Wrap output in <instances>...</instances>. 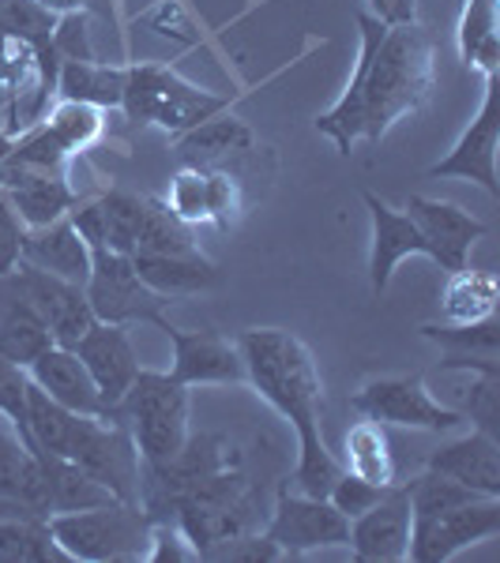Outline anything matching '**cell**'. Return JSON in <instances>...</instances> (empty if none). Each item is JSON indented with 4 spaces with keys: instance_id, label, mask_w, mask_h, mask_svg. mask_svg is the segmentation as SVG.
<instances>
[{
    "instance_id": "6da1fadb",
    "label": "cell",
    "mask_w": 500,
    "mask_h": 563,
    "mask_svg": "<svg viewBox=\"0 0 500 563\" xmlns=\"http://www.w3.org/2000/svg\"><path fill=\"white\" fill-rule=\"evenodd\" d=\"M358 34L361 49L347 90L316 117V132L335 140L343 154H350L358 140L380 143L395 121L422 109L433 95L436 45L425 26L358 15Z\"/></svg>"
},
{
    "instance_id": "7a4b0ae2",
    "label": "cell",
    "mask_w": 500,
    "mask_h": 563,
    "mask_svg": "<svg viewBox=\"0 0 500 563\" xmlns=\"http://www.w3.org/2000/svg\"><path fill=\"white\" fill-rule=\"evenodd\" d=\"M241 361H244V384L260 390L279 413L294 424L297 432V470L290 488L305 496H327L335 477L343 474L339 459L327 451L320 432V410H324V384L316 361L297 334L275 331V327H252L238 339Z\"/></svg>"
},
{
    "instance_id": "3957f363",
    "label": "cell",
    "mask_w": 500,
    "mask_h": 563,
    "mask_svg": "<svg viewBox=\"0 0 500 563\" xmlns=\"http://www.w3.org/2000/svg\"><path fill=\"white\" fill-rule=\"evenodd\" d=\"M26 424L34 448L76 462L124 504H140V451L124 424L72 413L34 384L26 390Z\"/></svg>"
},
{
    "instance_id": "277c9868",
    "label": "cell",
    "mask_w": 500,
    "mask_h": 563,
    "mask_svg": "<svg viewBox=\"0 0 500 563\" xmlns=\"http://www.w3.org/2000/svg\"><path fill=\"white\" fill-rule=\"evenodd\" d=\"M113 421L132 432L143 462L174 459L188 440V387L170 372L140 368L124 398L113 406Z\"/></svg>"
},
{
    "instance_id": "5b68a950",
    "label": "cell",
    "mask_w": 500,
    "mask_h": 563,
    "mask_svg": "<svg viewBox=\"0 0 500 563\" xmlns=\"http://www.w3.org/2000/svg\"><path fill=\"white\" fill-rule=\"evenodd\" d=\"M53 541L79 563H129L143 560L151 544V519L140 504H102L84 511H61L45 519Z\"/></svg>"
},
{
    "instance_id": "8992f818",
    "label": "cell",
    "mask_w": 500,
    "mask_h": 563,
    "mask_svg": "<svg viewBox=\"0 0 500 563\" xmlns=\"http://www.w3.org/2000/svg\"><path fill=\"white\" fill-rule=\"evenodd\" d=\"M241 466V455L233 443L218 432H188L185 448L166 462H143L140 459V507L151 522H174L177 499L204 485L207 477L222 470Z\"/></svg>"
},
{
    "instance_id": "52a82bcc",
    "label": "cell",
    "mask_w": 500,
    "mask_h": 563,
    "mask_svg": "<svg viewBox=\"0 0 500 563\" xmlns=\"http://www.w3.org/2000/svg\"><path fill=\"white\" fill-rule=\"evenodd\" d=\"M121 109L135 124H159V129L181 135L196 129V124H204L207 117L222 113L226 98L185 84L166 65H132L124 68Z\"/></svg>"
},
{
    "instance_id": "ba28073f",
    "label": "cell",
    "mask_w": 500,
    "mask_h": 563,
    "mask_svg": "<svg viewBox=\"0 0 500 563\" xmlns=\"http://www.w3.org/2000/svg\"><path fill=\"white\" fill-rule=\"evenodd\" d=\"M174 522L181 526L193 549L204 556V549H211L218 541H230L238 533L260 530V504L257 493L249 488V481L238 466L222 470V474L207 477L204 485L193 488L177 499Z\"/></svg>"
},
{
    "instance_id": "9c48e42d",
    "label": "cell",
    "mask_w": 500,
    "mask_h": 563,
    "mask_svg": "<svg viewBox=\"0 0 500 563\" xmlns=\"http://www.w3.org/2000/svg\"><path fill=\"white\" fill-rule=\"evenodd\" d=\"M84 294L90 301V312L102 323H154L159 327L166 312L170 297L154 289L135 275L132 256L109 249H90V275L84 282Z\"/></svg>"
},
{
    "instance_id": "30bf717a",
    "label": "cell",
    "mask_w": 500,
    "mask_h": 563,
    "mask_svg": "<svg viewBox=\"0 0 500 563\" xmlns=\"http://www.w3.org/2000/svg\"><path fill=\"white\" fill-rule=\"evenodd\" d=\"M350 406L366 421L399 424V429L452 432L467 424V413L436 402L430 390H425L422 376H377L350 398Z\"/></svg>"
},
{
    "instance_id": "8fae6325",
    "label": "cell",
    "mask_w": 500,
    "mask_h": 563,
    "mask_svg": "<svg viewBox=\"0 0 500 563\" xmlns=\"http://www.w3.org/2000/svg\"><path fill=\"white\" fill-rule=\"evenodd\" d=\"M500 533V496H481L475 504L448 507L436 515H417L411 522V549L406 560L414 563H444L459 556L470 544Z\"/></svg>"
},
{
    "instance_id": "7c38bea8",
    "label": "cell",
    "mask_w": 500,
    "mask_h": 563,
    "mask_svg": "<svg viewBox=\"0 0 500 563\" xmlns=\"http://www.w3.org/2000/svg\"><path fill=\"white\" fill-rule=\"evenodd\" d=\"M263 533L283 549V556H302V552L313 549L347 544L350 519L327 496H305L297 488L283 485L275 499V515H271Z\"/></svg>"
},
{
    "instance_id": "4fadbf2b",
    "label": "cell",
    "mask_w": 500,
    "mask_h": 563,
    "mask_svg": "<svg viewBox=\"0 0 500 563\" xmlns=\"http://www.w3.org/2000/svg\"><path fill=\"white\" fill-rule=\"evenodd\" d=\"M12 278L20 286V294L34 305V312L45 320V327H50L53 346L72 350L95 327V312H90L84 286L31 267V263H15Z\"/></svg>"
},
{
    "instance_id": "5bb4252c",
    "label": "cell",
    "mask_w": 500,
    "mask_h": 563,
    "mask_svg": "<svg viewBox=\"0 0 500 563\" xmlns=\"http://www.w3.org/2000/svg\"><path fill=\"white\" fill-rule=\"evenodd\" d=\"M497 87H500V71L497 76H486V95H481L478 117L467 124V132L459 135L456 147L444 154L436 166H430V177H463V180L481 185L489 196L500 192V185H497V143H500L497 95L500 90Z\"/></svg>"
},
{
    "instance_id": "9a60e30c",
    "label": "cell",
    "mask_w": 500,
    "mask_h": 563,
    "mask_svg": "<svg viewBox=\"0 0 500 563\" xmlns=\"http://www.w3.org/2000/svg\"><path fill=\"white\" fill-rule=\"evenodd\" d=\"M159 331L174 342V368L170 376L185 387L199 384H244V361L238 342L222 339L218 331H185L162 316Z\"/></svg>"
},
{
    "instance_id": "2e32d148",
    "label": "cell",
    "mask_w": 500,
    "mask_h": 563,
    "mask_svg": "<svg viewBox=\"0 0 500 563\" xmlns=\"http://www.w3.org/2000/svg\"><path fill=\"white\" fill-rule=\"evenodd\" d=\"M411 499H406L403 485H392L369 511H361L358 519H350V549L358 560L369 563H399L406 560L411 549Z\"/></svg>"
},
{
    "instance_id": "e0dca14e",
    "label": "cell",
    "mask_w": 500,
    "mask_h": 563,
    "mask_svg": "<svg viewBox=\"0 0 500 563\" xmlns=\"http://www.w3.org/2000/svg\"><path fill=\"white\" fill-rule=\"evenodd\" d=\"M143 207H148V196L113 188V192L90 199V203L72 207L68 222L76 225L79 238H84L90 249H109V252H121V256H132L135 238H140Z\"/></svg>"
},
{
    "instance_id": "ac0fdd59",
    "label": "cell",
    "mask_w": 500,
    "mask_h": 563,
    "mask_svg": "<svg viewBox=\"0 0 500 563\" xmlns=\"http://www.w3.org/2000/svg\"><path fill=\"white\" fill-rule=\"evenodd\" d=\"M79 361L87 365L90 379L102 390L106 406H109V421H113V406L124 398V390L132 387L135 372H140V361H135L132 339L121 323H102L95 320V327L84 334V339L72 346Z\"/></svg>"
},
{
    "instance_id": "d6986e66",
    "label": "cell",
    "mask_w": 500,
    "mask_h": 563,
    "mask_svg": "<svg viewBox=\"0 0 500 563\" xmlns=\"http://www.w3.org/2000/svg\"><path fill=\"white\" fill-rule=\"evenodd\" d=\"M406 214L414 218V225L422 230V238L430 241V260L441 263V271H459L467 267V252L475 249V241L486 238V222L470 218L456 203H441V199L411 196Z\"/></svg>"
},
{
    "instance_id": "ffe728a7",
    "label": "cell",
    "mask_w": 500,
    "mask_h": 563,
    "mask_svg": "<svg viewBox=\"0 0 500 563\" xmlns=\"http://www.w3.org/2000/svg\"><path fill=\"white\" fill-rule=\"evenodd\" d=\"M26 376H31L34 387H42L45 395L57 406H65L72 413H87V417H102L109 421V406L102 398V390L90 379V372L84 361L76 357L65 346H50L45 353L26 365Z\"/></svg>"
},
{
    "instance_id": "44dd1931",
    "label": "cell",
    "mask_w": 500,
    "mask_h": 563,
    "mask_svg": "<svg viewBox=\"0 0 500 563\" xmlns=\"http://www.w3.org/2000/svg\"><path fill=\"white\" fill-rule=\"evenodd\" d=\"M366 207L372 218V249H369V278L372 289L384 294L392 286V275L399 267V260L406 256H425L430 260V241L422 238V230L414 225L411 214L392 211L380 196L366 192Z\"/></svg>"
},
{
    "instance_id": "7402d4cb",
    "label": "cell",
    "mask_w": 500,
    "mask_h": 563,
    "mask_svg": "<svg viewBox=\"0 0 500 563\" xmlns=\"http://www.w3.org/2000/svg\"><path fill=\"white\" fill-rule=\"evenodd\" d=\"M430 470L475 488L481 496H500V451L493 432L486 429H475L436 448L430 455Z\"/></svg>"
},
{
    "instance_id": "603a6c76",
    "label": "cell",
    "mask_w": 500,
    "mask_h": 563,
    "mask_svg": "<svg viewBox=\"0 0 500 563\" xmlns=\"http://www.w3.org/2000/svg\"><path fill=\"white\" fill-rule=\"evenodd\" d=\"M20 263H31V267L50 271V275L84 286L87 275H90V244L79 238V230L68 222V214H65L50 225L26 230Z\"/></svg>"
},
{
    "instance_id": "cb8c5ba5",
    "label": "cell",
    "mask_w": 500,
    "mask_h": 563,
    "mask_svg": "<svg viewBox=\"0 0 500 563\" xmlns=\"http://www.w3.org/2000/svg\"><path fill=\"white\" fill-rule=\"evenodd\" d=\"M50 346H53L50 327H45L42 316L34 312V305L20 294L12 271L0 275V357L26 368Z\"/></svg>"
},
{
    "instance_id": "d4e9b609",
    "label": "cell",
    "mask_w": 500,
    "mask_h": 563,
    "mask_svg": "<svg viewBox=\"0 0 500 563\" xmlns=\"http://www.w3.org/2000/svg\"><path fill=\"white\" fill-rule=\"evenodd\" d=\"M0 499H15L34 511H42L50 519V493H45V474L42 462L31 448L23 443V435L15 432V424L0 413Z\"/></svg>"
},
{
    "instance_id": "484cf974",
    "label": "cell",
    "mask_w": 500,
    "mask_h": 563,
    "mask_svg": "<svg viewBox=\"0 0 500 563\" xmlns=\"http://www.w3.org/2000/svg\"><path fill=\"white\" fill-rule=\"evenodd\" d=\"M425 339L441 342L444 368H470V372H500L497 353H500V327L493 316L475 323H425Z\"/></svg>"
},
{
    "instance_id": "4316f807",
    "label": "cell",
    "mask_w": 500,
    "mask_h": 563,
    "mask_svg": "<svg viewBox=\"0 0 500 563\" xmlns=\"http://www.w3.org/2000/svg\"><path fill=\"white\" fill-rule=\"evenodd\" d=\"M252 143H257V135H252L249 124L230 113H215V117H207L204 124L177 135V154L188 166L207 169V166H215V162L230 158V154L252 151Z\"/></svg>"
},
{
    "instance_id": "83f0119b",
    "label": "cell",
    "mask_w": 500,
    "mask_h": 563,
    "mask_svg": "<svg viewBox=\"0 0 500 563\" xmlns=\"http://www.w3.org/2000/svg\"><path fill=\"white\" fill-rule=\"evenodd\" d=\"M132 267L162 297L199 294V289L218 286V278H222L211 260L199 256V249L185 252V256H132Z\"/></svg>"
},
{
    "instance_id": "f1b7e54d",
    "label": "cell",
    "mask_w": 500,
    "mask_h": 563,
    "mask_svg": "<svg viewBox=\"0 0 500 563\" xmlns=\"http://www.w3.org/2000/svg\"><path fill=\"white\" fill-rule=\"evenodd\" d=\"M42 462L45 474V493H50V515L61 511H84V507H102V504H117V496L109 493L102 481H95L87 470H79L76 462L53 455V451H34ZM124 504V499H121Z\"/></svg>"
},
{
    "instance_id": "f546056e",
    "label": "cell",
    "mask_w": 500,
    "mask_h": 563,
    "mask_svg": "<svg viewBox=\"0 0 500 563\" xmlns=\"http://www.w3.org/2000/svg\"><path fill=\"white\" fill-rule=\"evenodd\" d=\"M459 57L467 68L486 76L500 71V20L497 0H463L459 15Z\"/></svg>"
},
{
    "instance_id": "4dcf8cb0",
    "label": "cell",
    "mask_w": 500,
    "mask_h": 563,
    "mask_svg": "<svg viewBox=\"0 0 500 563\" xmlns=\"http://www.w3.org/2000/svg\"><path fill=\"white\" fill-rule=\"evenodd\" d=\"M57 90L65 102L117 109L124 98V68L98 65V60H61Z\"/></svg>"
},
{
    "instance_id": "1f68e13d",
    "label": "cell",
    "mask_w": 500,
    "mask_h": 563,
    "mask_svg": "<svg viewBox=\"0 0 500 563\" xmlns=\"http://www.w3.org/2000/svg\"><path fill=\"white\" fill-rule=\"evenodd\" d=\"M339 466L354 477L372 481V485H395V459L392 448H388V435L377 421H366V417L350 424L347 455H343Z\"/></svg>"
},
{
    "instance_id": "d6a6232c",
    "label": "cell",
    "mask_w": 500,
    "mask_h": 563,
    "mask_svg": "<svg viewBox=\"0 0 500 563\" xmlns=\"http://www.w3.org/2000/svg\"><path fill=\"white\" fill-rule=\"evenodd\" d=\"M497 278L489 271H448V282H444V320L448 323H475L493 316L497 308Z\"/></svg>"
},
{
    "instance_id": "836d02e7",
    "label": "cell",
    "mask_w": 500,
    "mask_h": 563,
    "mask_svg": "<svg viewBox=\"0 0 500 563\" xmlns=\"http://www.w3.org/2000/svg\"><path fill=\"white\" fill-rule=\"evenodd\" d=\"M185 252H196L193 225L181 222V218L166 207V199L148 196L132 256H185Z\"/></svg>"
},
{
    "instance_id": "e575fe53",
    "label": "cell",
    "mask_w": 500,
    "mask_h": 563,
    "mask_svg": "<svg viewBox=\"0 0 500 563\" xmlns=\"http://www.w3.org/2000/svg\"><path fill=\"white\" fill-rule=\"evenodd\" d=\"M0 563H72L45 519H0Z\"/></svg>"
},
{
    "instance_id": "d590c367",
    "label": "cell",
    "mask_w": 500,
    "mask_h": 563,
    "mask_svg": "<svg viewBox=\"0 0 500 563\" xmlns=\"http://www.w3.org/2000/svg\"><path fill=\"white\" fill-rule=\"evenodd\" d=\"M403 488H406V499H411L414 519L417 515H436V511H448V507H463V504H475V499H481V493H475V488L436 474V470H425L422 477L406 481Z\"/></svg>"
},
{
    "instance_id": "8d00e7d4",
    "label": "cell",
    "mask_w": 500,
    "mask_h": 563,
    "mask_svg": "<svg viewBox=\"0 0 500 563\" xmlns=\"http://www.w3.org/2000/svg\"><path fill=\"white\" fill-rule=\"evenodd\" d=\"M57 12L42 4V0H0V38L39 45L53 38Z\"/></svg>"
},
{
    "instance_id": "74e56055",
    "label": "cell",
    "mask_w": 500,
    "mask_h": 563,
    "mask_svg": "<svg viewBox=\"0 0 500 563\" xmlns=\"http://www.w3.org/2000/svg\"><path fill=\"white\" fill-rule=\"evenodd\" d=\"M68 158H72V151L57 140V132H53L45 121L39 124V129L26 132L20 143H12V154H8L12 166L42 169V174H65Z\"/></svg>"
},
{
    "instance_id": "f35d334b",
    "label": "cell",
    "mask_w": 500,
    "mask_h": 563,
    "mask_svg": "<svg viewBox=\"0 0 500 563\" xmlns=\"http://www.w3.org/2000/svg\"><path fill=\"white\" fill-rule=\"evenodd\" d=\"M45 124L57 132V140L65 143L72 154L90 147V143L102 135V113H98V106L65 102V98H61V106L53 109L50 117H45Z\"/></svg>"
},
{
    "instance_id": "ab89813d",
    "label": "cell",
    "mask_w": 500,
    "mask_h": 563,
    "mask_svg": "<svg viewBox=\"0 0 500 563\" xmlns=\"http://www.w3.org/2000/svg\"><path fill=\"white\" fill-rule=\"evenodd\" d=\"M166 207L185 225L211 222V207H207V169H199V166H185V169H181V174L170 180Z\"/></svg>"
},
{
    "instance_id": "60d3db41",
    "label": "cell",
    "mask_w": 500,
    "mask_h": 563,
    "mask_svg": "<svg viewBox=\"0 0 500 563\" xmlns=\"http://www.w3.org/2000/svg\"><path fill=\"white\" fill-rule=\"evenodd\" d=\"M26 390H31V376H26V368L12 365L8 357H0V413L15 424V432L23 435L26 448L39 451L31 440V424H26Z\"/></svg>"
},
{
    "instance_id": "b9f144b4",
    "label": "cell",
    "mask_w": 500,
    "mask_h": 563,
    "mask_svg": "<svg viewBox=\"0 0 500 563\" xmlns=\"http://www.w3.org/2000/svg\"><path fill=\"white\" fill-rule=\"evenodd\" d=\"M199 560H230V563H275V560H286L283 549L268 538V533L252 530V533H238L230 541H218L211 549H204Z\"/></svg>"
},
{
    "instance_id": "7bdbcfd3",
    "label": "cell",
    "mask_w": 500,
    "mask_h": 563,
    "mask_svg": "<svg viewBox=\"0 0 500 563\" xmlns=\"http://www.w3.org/2000/svg\"><path fill=\"white\" fill-rule=\"evenodd\" d=\"M392 485H372V481H361V477H354L343 470L339 477H335V485H331V493H327V499H331L335 507H339L347 519H358L361 511H369L372 504H377L380 496L388 493Z\"/></svg>"
},
{
    "instance_id": "ee69618b",
    "label": "cell",
    "mask_w": 500,
    "mask_h": 563,
    "mask_svg": "<svg viewBox=\"0 0 500 563\" xmlns=\"http://www.w3.org/2000/svg\"><path fill=\"white\" fill-rule=\"evenodd\" d=\"M53 53L65 60H95L90 57V34L84 12H61L57 26H53Z\"/></svg>"
},
{
    "instance_id": "f6af8a7d",
    "label": "cell",
    "mask_w": 500,
    "mask_h": 563,
    "mask_svg": "<svg viewBox=\"0 0 500 563\" xmlns=\"http://www.w3.org/2000/svg\"><path fill=\"white\" fill-rule=\"evenodd\" d=\"M151 563H166V560H199V552L193 549V541L181 533L177 522H151V544L148 556Z\"/></svg>"
},
{
    "instance_id": "bcb514c9",
    "label": "cell",
    "mask_w": 500,
    "mask_h": 563,
    "mask_svg": "<svg viewBox=\"0 0 500 563\" xmlns=\"http://www.w3.org/2000/svg\"><path fill=\"white\" fill-rule=\"evenodd\" d=\"M207 207H211V222L230 225L241 211V188L233 177L207 169Z\"/></svg>"
},
{
    "instance_id": "7dc6e473",
    "label": "cell",
    "mask_w": 500,
    "mask_h": 563,
    "mask_svg": "<svg viewBox=\"0 0 500 563\" xmlns=\"http://www.w3.org/2000/svg\"><path fill=\"white\" fill-rule=\"evenodd\" d=\"M23 238H26L23 218L15 214L12 199L0 192V275H8V271H12L15 263H20Z\"/></svg>"
},
{
    "instance_id": "c3c4849f",
    "label": "cell",
    "mask_w": 500,
    "mask_h": 563,
    "mask_svg": "<svg viewBox=\"0 0 500 563\" xmlns=\"http://www.w3.org/2000/svg\"><path fill=\"white\" fill-rule=\"evenodd\" d=\"M384 20L388 23H411L414 20V0H388Z\"/></svg>"
},
{
    "instance_id": "681fc988",
    "label": "cell",
    "mask_w": 500,
    "mask_h": 563,
    "mask_svg": "<svg viewBox=\"0 0 500 563\" xmlns=\"http://www.w3.org/2000/svg\"><path fill=\"white\" fill-rule=\"evenodd\" d=\"M45 8H50V12H84V8L90 4V0H42Z\"/></svg>"
},
{
    "instance_id": "f907efd6",
    "label": "cell",
    "mask_w": 500,
    "mask_h": 563,
    "mask_svg": "<svg viewBox=\"0 0 500 563\" xmlns=\"http://www.w3.org/2000/svg\"><path fill=\"white\" fill-rule=\"evenodd\" d=\"M12 135H4V132H0V162H8V154H12Z\"/></svg>"
},
{
    "instance_id": "816d5d0a",
    "label": "cell",
    "mask_w": 500,
    "mask_h": 563,
    "mask_svg": "<svg viewBox=\"0 0 500 563\" xmlns=\"http://www.w3.org/2000/svg\"><path fill=\"white\" fill-rule=\"evenodd\" d=\"M459 4H463V0H459Z\"/></svg>"
}]
</instances>
